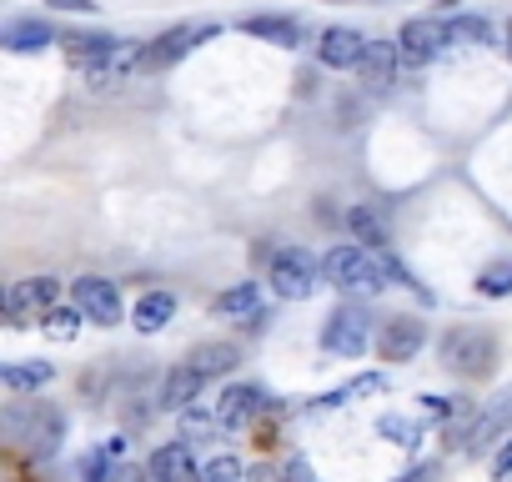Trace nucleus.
I'll use <instances>...</instances> for the list:
<instances>
[{"label":"nucleus","instance_id":"obj_32","mask_svg":"<svg viewBox=\"0 0 512 482\" xmlns=\"http://www.w3.org/2000/svg\"><path fill=\"white\" fill-rule=\"evenodd\" d=\"M206 482H251V472L241 467V457L221 452V457H211V462H206Z\"/></svg>","mask_w":512,"mask_h":482},{"label":"nucleus","instance_id":"obj_34","mask_svg":"<svg viewBox=\"0 0 512 482\" xmlns=\"http://www.w3.org/2000/svg\"><path fill=\"white\" fill-rule=\"evenodd\" d=\"M487 472H492V482H512V437H502V442H497V452H492Z\"/></svg>","mask_w":512,"mask_h":482},{"label":"nucleus","instance_id":"obj_16","mask_svg":"<svg viewBox=\"0 0 512 482\" xmlns=\"http://www.w3.org/2000/svg\"><path fill=\"white\" fill-rule=\"evenodd\" d=\"M397 66H402V56H397V46L392 41H367V56H362V81L372 86V91H387L392 81H397Z\"/></svg>","mask_w":512,"mask_h":482},{"label":"nucleus","instance_id":"obj_36","mask_svg":"<svg viewBox=\"0 0 512 482\" xmlns=\"http://www.w3.org/2000/svg\"><path fill=\"white\" fill-rule=\"evenodd\" d=\"M51 11H71V16H96V0H46Z\"/></svg>","mask_w":512,"mask_h":482},{"label":"nucleus","instance_id":"obj_41","mask_svg":"<svg viewBox=\"0 0 512 482\" xmlns=\"http://www.w3.org/2000/svg\"><path fill=\"white\" fill-rule=\"evenodd\" d=\"M507 56H512V26H507Z\"/></svg>","mask_w":512,"mask_h":482},{"label":"nucleus","instance_id":"obj_39","mask_svg":"<svg viewBox=\"0 0 512 482\" xmlns=\"http://www.w3.org/2000/svg\"><path fill=\"white\" fill-rule=\"evenodd\" d=\"M251 482H287V477H282V472H272V467H256V472H251Z\"/></svg>","mask_w":512,"mask_h":482},{"label":"nucleus","instance_id":"obj_13","mask_svg":"<svg viewBox=\"0 0 512 482\" xmlns=\"http://www.w3.org/2000/svg\"><path fill=\"white\" fill-rule=\"evenodd\" d=\"M442 46H447V31H442V21H432V16H417V21H407V26L397 31V56H402L407 66H427Z\"/></svg>","mask_w":512,"mask_h":482},{"label":"nucleus","instance_id":"obj_38","mask_svg":"<svg viewBox=\"0 0 512 482\" xmlns=\"http://www.w3.org/2000/svg\"><path fill=\"white\" fill-rule=\"evenodd\" d=\"M11 322V287H0V327Z\"/></svg>","mask_w":512,"mask_h":482},{"label":"nucleus","instance_id":"obj_3","mask_svg":"<svg viewBox=\"0 0 512 482\" xmlns=\"http://www.w3.org/2000/svg\"><path fill=\"white\" fill-rule=\"evenodd\" d=\"M267 282L282 302H307L317 287H322V262L307 252V247H282L272 252V267H267Z\"/></svg>","mask_w":512,"mask_h":482},{"label":"nucleus","instance_id":"obj_11","mask_svg":"<svg viewBox=\"0 0 512 482\" xmlns=\"http://www.w3.org/2000/svg\"><path fill=\"white\" fill-rule=\"evenodd\" d=\"M422 347H427V327H422L417 317H387L382 332H377V357L392 362V367L412 362Z\"/></svg>","mask_w":512,"mask_h":482},{"label":"nucleus","instance_id":"obj_1","mask_svg":"<svg viewBox=\"0 0 512 482\" xmlns=\"http://www.w3.org/2000/svg\"><path fill=\"white\" fill-rule=\"evenodd\" d=\"M0 432H6L11 442H21L26 452H36V457H51L66 442V417L51 402H16V407L0 412Z\"/></svg>","mask_w":512,"mask_h":482},{"label":"nucleus","instance_id":"obj_29","mask_svg":"<svg viewBox=\"0 0 512 482\" xmlns=\"http://www.w3.org/2000/svg\"><path fill=\"white\" fill-rule=\"evenodd\" d=\"M477 292H482V297H492V302L512 297V257H502V262L482 267V277H477Z\"/></svg>","mask_w":512,"mask_h":482},{"label":"nucleus","instance_id":"obj_4","mask_svg":"<svg viewBox=\"0 0 512 482\" xmlns=\"http://www.w3.org/2000/svg\"><path fill=\"white\" fill-rule=\"evenodd\" d=\"M497 362V342L487 327H452L442 337V367L457 377H487Z\"/></svg>","mask_w":512,"mask_h":482},{"label":"nucleus","instance_id":"obj_25","mask_svg":"<svg viewBox=\"0 0 512 482\" xmlns=\"http://www.w3.org/2000/svg\"><path fill=\"white\" fill-rule=\"evenodd\" d=\"M241 31H246V36H262V41H272V46H282V51L302 46V31H297L292 21H282V16H246Z\"/></svg>","mask_w":512,"mask_h":482},{"label":"nucleus","instance_id":"obj_23","mask_svg":"<svg viewBox=\"0 0 512 482\" xmlns=\"http://www.w3.org/2000/svg\"><path fill=\"white\" fill-rule=\"evenodd\" d=\"M236 362H241V357H236L231 342H201V347H191V357H186V367H196L201 377H226Z\"/></svg>","mask_w":512,"mask_h":482},{"label":"nucleus","instance_id":"obj_2","mask_svg":"<svg viewBox=\"0 0 512 482\" xmlns=\"http://www.w3.org/2000/svg\"><path fill=\"white\" fill-rule=\"evenodd\" d=\"M322 282H332L337 292L347 297H377L387 287V267L367 252V247H352V241H342V247H332L322 257Z\"/></svg>","mask_w":512,"mask_h":482},{"label":"nucleus","instance_id":"obj_35","mask_svg":"<svg viewBox=\"0 0 512 482\" xmlns=\"http://www.w3.org/2000/svg\"><path fill=\"white\" fill-rule=\"evenodd\" d=\"M282 477H287V482H317V472H312V462H307V457H287Z\"/></svg>","mask_w":512,"mask_h":482},{"label":"nucleus","instance_id":"obj_14","mask_svg":"<svg viewBox=\"0 0 512 482\" xmlns=\"http://www.w3.org/2000/svg\"><path fill=\"white\" fill-rule=\"evenodd\" d=\"M317 56H322V66H332V71H357L362 56H367V36H362V31H347V26H332V31H322Z\"/></svg>","mask_w":512,"mask_h":482},{"label":"nucleus","instance_id":"obj_8","mask_svg":"<svg viewBox=\"0 0 512 482\" xmlns=\"http://www.w3.org/2000/svg\"><path fill=\"white\" fill-rule=\"evenodd\" d=\"M71 302H76L81 317L96 322V327H116V322H121V292H116V282H106V277H76V282H71Z\"/></svg>","mask_w":512,"mask_h":482},{"label":"nucleus","instance_id":"obj_6","mask_svg":"<svg viewBox=\"0 0 512 482\" xmlns=\"http://www.w3.org/2000/svg\"><path fill=\"white\" fill-rule=\"evenodd\" d=\"M272 402L262 397V387H251V382H231V387H221V397H216V427L221 432H241V427H251L256 417H262Z\"/></svg>","mask_w":512,"mask_h":482},{"label":"nucleus","instance_id":"obj_20","mask_svg":"<svg viewBox=\"0 0 512 482\" xmlns=\"http://www.w3.org/2000/svg\"><path fill=\"white\" fill-rule=\"evenodd\" d=\"M347 231H352L357 247H367V252H387L392 247V231H387V221L372 206H352L347 211Z\"/></svg>","mask_w":512,"mask_h":482},{"label":"nucleus","instance_id":"obj_5","mask_svg":"<svg viewBox=\"0 0 512 482\" xmlns=\"http://www.w3.org/2000/svg\"><path fill=\"white\" fill-rule=\"evenodd\" d=\"M322 347H327L332 357L357 362V357L372 347V317H367L362 307H337V312L327 317V327H322Z\"/></svg>","mask_w":512,"mask_h":482},{"label":"nucleus","instance_id":"obj_21","mask_svg":"<svg viewBox=\"0 0 512 482\" xmlns=\"http://www.w3.org/2000/svg\"><path fill=\"white\" fill-rule=\"evenodd\" d=\"M377 392H387V372H362V377H352V382L322 392L312 407H317V412H332V407H347V402H357V397H377Z\"/></svg>","mask_w":512,"mask_h":482},{"label":"nucleus","instance_id":"obj_17","mask_svg":"<svg viewBox=\"0 0 512 482\" xmlns=\"http://www.w3.org/2000/svg\"><path fill=\"white\" fill-rule=\"evenodd\" d=\"M56 382V367L51 362H0V387H6V392H41V387H51Z\"/></svg>","mask_w":512,"mask_h":482},{"label":"nucleus","instance_id":"obj_7","mask_svg":"<svg viewBox=\"0 0 512 482\" xmlns=\"http://www.w3.org/2000/svg\"><path fill=\"white\" fill-rule=\"evenodd\" d=\"M211 36H216V26H176V31H166L161 41L141 46V66H136V71H166V66H176L181 56H191L196 46H206Z\"/></svg>","mask_w":512,"mask_h":482},{"label":"nucleus","instance_id":"obj_24","mask_svg":"<svg viewBox=\"0 0 512 482\" xmlns=\"http://www.w3.org/2000/svg\"><path fill=\"white\" fill-rule=\"evenodd\" d=\"M121 457H126V437H111V442H101L96 452H86V457H81V482H111Z\"/></svg>","mask_w":512,"mask_h":482},{"label":"nucleus","instance_id":"obj_12","mask_svg":"<svg viewBox=\"0 0 512 482\" xmlns=\"http://www.w3.org/2000/svg\"><path fill=\"white\" fill-rule=\"evenodd\" d=\"M136 66H141V46H131V41H116L106 56L86 61V66H81V76H86V86L106 91V86H121V81H131V76H136Z\"/></svg>","mask_w":512,"mask_h":482},{"label":"nucleus","instance_id":"obj_10","mask_svg":"<svg viewBox=\"0 0 512 482\" xmlns=\"http://www.w3.org/2000/svg\"><path fill=\"white\" fill-rule=\"evenodd\" d=\"M56 302H61V282L56 277H26V282H16L11 287V327L41 322Z\"/></svg>","mask_w":512,"mask_h":482},{"label":"nucleus","instance_id":"obj_19","mask_svg":"<svg viewBox=\"0 0 512 482\" xmlns=\"http://www.w3.org/2000/svg\"><path fill=\"white\" fill-rule=\"evenodd\" d=\"M201 382H206V377H201L196 367H186V362L171 367L166 382H161V407H166V412H186V407L201 397Z\"/></svg>","mask_w":512,"mask_h":482},{"label":"nucleus","instance_id":"obj_31","mask_svg":"<svg viewBox=\"0 0 512 482\" xmlns=\"http://www.w3.org/2000/svg\"><path fill=\"white\" fill-rule=\"evenodd\" d=\"M377 432H382L387 442L407 447V452H417V447H422V427H417V422H407V417H382V422H377Z\"/></svg>","mask_w":512,"mask_h":482},{"label":"nucleus","instance_id":"obj_30","mask_svg":"<svg viewBox=\"0 0 512 482\" xmlns=\"http://www.w3.org/2000/svg\"><path fill=\"white\" fill-rule=\"evenodd\" d=\"M211 432H221V427H216V412H201V407L191 402V407L181 412V442H206Z\"/></svg>","mask_w":512,"mask_h":482},{"label":"nucleus","instance_id":"obj_18","mask_svg":"<svg viewBox=\"0 0 512 482\" xmlns=\"http://www.w3.org/2000/svg\"><path fill=\"white\" fill-rule=\"evenodd\" d=\"M216 317H231V322H262V287L256 282H236L216 297Z\"/></svg>","mask_w":512,"mask_h":482},{"label":"nucleus","instance_id":"obj_37","mask_svg":"<svg viewBox=\"0 0 512 482\" xmlns=\"http://www.w3.org/2000/svg\"><path fill=\"white\" fill-rule=\"evenodd\" d=\"M402 482H437V462H427V467H412Z\"/></svg>","mask_w":512,"mask_h":482},{"label":"nucleus","instance_id":"obj_27","mask_svg":"<svg viewBox=\"0 0 512 482\" xmlns=\"http://www.w3.org/2000/svg\"><path fill=\"white\" fill-rule=\"evenodd\" d=\"M81 322H86V317H81V307H76V302H71V307H61V302H56V307L41 317V327H46V337H51V342H71V337L81 332Z\"/></svg>","mask_w":512,"mask_h":482},{"label":"nucleus","instance_id":"obj_22","mask_svg":"<svg viewBox=\"0 0 512 482\" xmlns=\"http://www.w3.org/2000/svg\"><path fill=\"white\" fill-rule=\"evenodd\" d=\"M176 317V297L171 292H146L141 302H136V312H131V322H136V332H161L166 322Z\"/></svg>","mask_w":512,"mask_h":482},{"label":"nucleus","instance_id":"obj_9","mask_svg":"<svg viewBox=\"0 0 512 482\" xmlns=\"http://www.w3.org/2000/svg\"><path fill=\"white\" fill-rule=\"evenodd\" d=\"M507 427H512V387H507V392H497V397H492V402H487V407L472 417V427H467L457 442H462V447L477 457V452L497 447V442L507 437Z\"/></svg>","mask_w":512,"mask_h":482},{"label":"nucleus","instance_id":"obj_28","mask_svg":"<svg viewBox=\"0 0 512 482\" xmlns=\"http://www.w3.org/2000/svg\"><path fill=\"white\" fill-rule=\"evenodd\" d=\"M442 31H447V41H457V46H487V41H492V26H487L482 16H457V21H447Z\"/></svg>","mask_w":512,"mask_h":482},{"label":"nucleus","instance_id":"obj_15","mask_svg":"<svg viewBox=\"0 0 512 482\" xmlns=\"http://www.w3.org/2000/svg\"><path fill=\"white\" fill-rule=\"evenodd\" d=\"M156 482H206V467H196L191 447L186 442H166L151 452V467H146Z\"/></svg>","mask_w":512,"mask_h":482},{"label":"nucleus","instance_id":"obj_26","mask_svg":"<svg viewBox=\"0 0 512 482\" xmlns=\"http://www.w3.org/2000/svg\"><path fill=\"white\" fill-rule=\"evenodd\" d=\"M56 36L41 26V21H21V26H11L6 36H0V46H6V51H46Z\"/></svg>","mask_w":512,"mask_h":482},{"label":"nucleus","instance_id":"obj_40","mask_svg":"<svg viewBox=\"0 0 512 482\" xmlns=\"http://www.w3.org/2000/svg\"><path fill=\"white\" fill-rule=\"evenodd\" d=\"M141 477H146V472H141V467H121V472H116V477H111V482H141Z\"/></svg>","mask_w":512,"mask_h":482},{"label":"nucleus","instance_id":"obj_33","mask_svg":"<svg viewBox=\"0 0 512 482\" xmlns=\"http://www.w3.org/2000/svg\"><path fill=\"white\" fill-rule=\"evenodd\" d=\"M457 412H462V407H457V397H432V392L422 397V417H432V422H452Z\"/></svg>","mask_w":512,"mask_h":482}]
</instances>
